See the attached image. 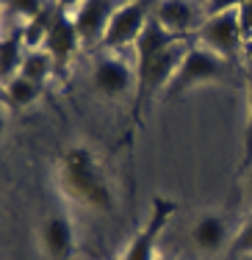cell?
I'll return each instance as SVG.
<instances>
[{
    "label": "cell",
    "instance_id": "cell-18",
    "mask_svg": "<svg viewBox=\"0 0 252 260\" xmlns=\"http://www.w3.org/2000/svg\"><path fill=\"white\" fill-rule=\"evenodd\" d=\"M247 0H205V17H213V14H222V11H238Z\"/></svg>",
    "mask_w": 252,
    "mask_h": 260
},
{
    "label": "cell",
    "instance_id": "cell-12",
    "mask_svg": "<svg viewBox=\"0 0 252 260\" xmlns=\"http://www.w3.org/2000/svg\"><path fill=\"white\" fill-rule=\"evenodd\" d=\"M25 36H22V28L17 34L0 39V89H3L9 80H14L22 70V58H25Z\"/></svg>",
    "mask_w": 252,
    "mask_h": 260
},
{
    "label": "cell",
    "instance_id": "cell-22",
    "mask_svg": "<svg viewBox=\"0 0 252 260\" xmlns=\"http://www.w3.org/2000/svg\"><path fill=\"white\" fill-rule=\"evenodd\" d=\"M247 200H249V205H252V175H249V180H247Z\"/></svg>",
    "mask_w": 252,
    "mask_h": 260
},
{
    "label": "cell",
    "instance_id": "cell-16",
    "mask_svg": "<svg viewBox=\"0 0 252 260\" xmlns=\"http://www.w3.org/2000/svg\"><path fill=\"white\" fill-rule=\"evenodd\" d=\"M252 164V70L247 72V127H244V158L238 169L247 172Z\"/></svg>",
    "mask_w": 252,
    "mask_h": 260
},
{
    "label": "cell",
    "instance_id": "cell-20",
    "mask_svg": "<svg viewBox=\"0 0 252 260\" xmlns=\"http://www.w3.org/2000/svg\"><path fill=\"white\" fill-rule=\"evenodd\" d=\"M81 3H83V0H56L53 6H56L58 11H67V14H70V11H72V9H78Z\"/></svg>",
    "mask_w": 252,
    "mask_h": 260
},
{
    "label": "cell",
    "instance_id": "cell-24",
    "mask_svg": "<svg viewBox=\"0 0 252 260\" xmlns=\"http://www.w3.org/2000/svg\"><path fill=\"white\" fill-rule=\"evenodd\" d=\"M158 260H169V257H164V255H161V257H158Z\"/></svg>",
    "mask_w": 252,
    "mask_h": 260
},
{
    "label": "cell",
    "instance_id": "cell-13",
    "mask_svg": "<svg viewBox=\"0 0 252 260\" xmlns=\"http://www.w3.org/2000/svg\"><path fill=\"white\" fill-rule=\"evenodd\" d=\"M39 97H42V86L30 83V80L22 78V75H17L14 80H9V83L0 89V100H3V105L6 108H14V111L30 108Z\"/></svg>",
    "mask_w": 252,
    "mask_h": 260
},
{
    "label": "cell",
    "instance_id": "cell-3",
    "mask_svg": "<svg viewBox=\"0 0 252 260\" xmlns=\"http://www.w3.org/2000/svg\"><path fill=\"white\" fill-rule=\"evenodd\" d=\"M175 210H177L175 200L155 197L147 221L139 227V233L128 241V246L119 252V257H116V260H158V257H161V255H158V241H161L167 224L172 221Z\"/></svg>",
    "mask_w": 252,
    "mask_h": 260
},
{
    "label": "cell",
    "instance_id": "cell-14",
    "mask_svg": "<svg viewBox=\"0 0 252 260\" xmlns=\"http://www.w3.org/2000/svg\"><path fill=\"white\" fill-rule=\"evenodd\" d=\"M22 78H28L30 83L36 86H45L47 80L56 75V61L53 55L45 50V47H36V50H25V58H22Z\"/></svg>",
    "mask_w": 252,
    "mask_h": 260
},
{
    "label": "cell",
    "instance_id": "cell-7",
    "mask_svg": "<svg viewBox=\"0 0 252 260\" xmlns=\"http://www.w3.org/2000/svg\"><path fill=\"white\" fill-rule=\"evenodd\" d=\"M233 233L230 221H227L225 213H216V210H205V213L197 216V221L188 230V238H192L194 249L205 257L222 255V252L230 249L233 244Z\"/></svg>",
    "mask_w": 252,
    "mask_h": 260
},
{
    "label": "cell",
    "instance_id": "cell-5",
    "mask_svg": "<svg viewBox=\"0 0 252 260\" xmlns=\"http://www.w3.org/2000/svg\"><path fill=\"white\" fill-rule=\"evenodd\" d=\"M200 45L216 53L225 61H236L244 45V34L238 25V11H222V14L205 17V22L197 30Z\"/></svg>",
    "mask_w": 252,
    "mask_h": 260
},
{
    "label": "cell",
    "instance_id": "cell-9",
    "mask_svg": "<svg viewBox=\"0 0 252 260\" xmlns=\"http://www.w3.org/2000/svg\"><path fill=\"white\" fill-rule=\"evenodd\" d=\"M39 238L47 260H72V255H75V224L64 210H56V213L47 216Z\"/></svg>",
    "mask_w": 252,
    "mask_h": 260
},
{
    "label": "cell",
    "instance_id": "cell-10",
    "mask_svg": "<svg viewBox=\"0 0 252 260\" xmlns=\"http://www.w3.org/2000/svg\"><path fill=\"white\" fill-rule=\"evenodd\" d=\"M81 36H78L75 25H72V17L67 11L56 9V17H53V25L47 30V39H45V50L53 55L56 61V72H64L67 67L72 64L75 53L81 50Z\"/></svg>",
    "mask_w": 252,
    "mask_h": 260
},
{
    "label": "cell",
    "instance_id": "cell-8",
    "mask_svg": "<svg viewBox=\"0 0 252 260\" xmlns=\"http://www.w3.org/2000/svg\"><path fill=\"white\" fill-rule=\"evenodd\" d=\"M119 3L125 0H83L78 9L70 11L72 25H75L81 45H97L106 36V28L111 22L114 11L119 9Z\"/></svg>",
    "mask_w": 252,
    "mask_h": 260
},
{
    "label": "cell",
    "instance_id": "cell-17",
    "mask_svg": "<svg viewBox=\"0 0 252 260\" xmlns=\"http://www.w3.org/2000/svg\"><path fill=\"white\" fill-rule=\"evenodd\" d=\"M9 9L14 17H20L22 22L34 20V17H39L42 11H47L50 6H47V0H9Z\"/></svg>",
    "mask_w": 252,
    "mask_h": 260
},
{
    "label": "cell",
    "instance_id": "cell-23",
    "mask_svg": "<svg viewBox=\"0 0 252 260\" xmlns=\"http://www.w3.org/2000/svg\"><path fill=\"white\" fill-rule=\"evenodd\" d=\"M0 20H3V0H0Z\"/></svg>",
    "mask_w": 252,
    "mask_h": 260
},
{
    "label": "cell",
    "instance_id": "cell-2",
    "mask_svg": "<svg viewBox=\"0 0 252 260\" xmlns=\"http://www.w3.org/2000/svg\"><path fill=\"white\" fill-rule=\"evenodd\" d=\"M227 64L230 61L219 58L216 53H211L202 45L186 47V55H183L180 67L175 70L169 86L164 89V97H180L188 89H197V86H205V83H225L230 78Z\"/></svg>",
    "mask_w": 252,
    "mask_h": 260
},
{
    "label": "cell",
    "instance_id": "cell-15",
    "mask_svg": "<svg viewBox=\"0 0 252 260\" xmlns=\"http://www.w3.org/2000/svg\"><path fill=\"white\" fill-rule=\"evenodd\" d=\"M230 257H249L252 255V216L238 227V233L233 235V244L227 249Z\"/></svg>",
    "mask_w": 252,
    "mask_h": 260
},
{
    "label": "cell",
    "instance_id": "cell-4",
    "mask_svg": "<svg viewBox=\"0 0 252 260\" xmlns=\"http://www.w3.org/2000/svg\"><path fill=\"white\" fill-rule=\"evenodd\" d=\"M147 22H150V17H147V0H125L114 11L100 45L106 50H114V53L128 50V47H133L139 42V36L144 34Z\"/></svg>",
    "mask_w": 252,
    "mask_h": 260
},
{
    "label": "cell",
    "instance_id": "cell-19",
    "mask_svg": "<svg viewBox=\"0 0 252 260\" xmlns=\"http://www.w3.org/2000/svg\"><path fill=\"white\" fill-rule=\"evenodd\" d=\"M238 25H241L244 39H252V0H247V3L238 9Z\"/></svg>",
    "mask_w": 252,
    "mask_h": 260
},
{
    "label": "cell",
    "instance_id": "cell-6",
    "mask_svg": "<svg viewBox=\"0 0 252 260\" xmlns=\"http://www.w3.org/2000/svg\"><path fill=\"white\" fill-rule=\"evenodd\" d=\"M91 83L108 100L125 97L131 89H136V67L122 58V53L108 50L91 67Z\"/></svg>",
    "mask_w": 252,
    "mask_h": 260
},
{
    "label": "cell",
    "instance_id": "cell-11",
    "mask_svg": "<svg viewBox=\"0 0 252 260\" xmlns=\"http://www.w3.org/2000/svg\"><path fill=\"white\" fill-rule=\"evenodd\" d=\"M155 20L172 36L183 39L192 30H200V25L205 22V9H200L194 0H161L155 9Z\"/></svg>",
    "mask_w": 252,
    "mask_h": 260
},
{
    "label": "cell",
    "instance_id": "cell-1",
    "mask_svg": "<svg viewBox=\"0 0 252 260\" xmlns=\"http://www.w3.org/2000/svg\"><path fill=\"white\" fill-rule=\"evenodd\" d=\"M56 180L61 194L70 202L97 213L114 210V191L108 183L97 152L86 144H72L61 152L56 164Z\"/></svg>",
    "mask_w": 252,
    "mask_h": 260
},
{
    "label": "cell",
    "instance_id": "cell-21",
    "mask_svg": "<svg viewBox=\"0 0 252 260\" xmlns=\"http://www.w3.org/2000/svg\"><path fill=\"white\" fill-rule=\"evenodd\" d=\"M6 125H9V116H6V105L0 100V139H3V133H6Z\"/></svg>",
    "mask_w": 252,
    "mask_h": 260
}]
</instances>
